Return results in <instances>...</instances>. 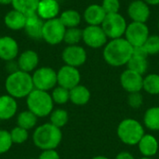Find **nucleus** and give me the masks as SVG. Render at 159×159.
<instances>
[{"label":"nucleus","instance_id":"b1692460","mask_svg":"<svg viewBox=\"0 0 159 159\" xmlns=\"http://www.w3.org/2000/svg\"><path fill=\"white\" fill-rule=\"evenodd\" d=\"M37 119L38 117L27 109L17 115L16 122H17V126L29 131L36 128Z\"/></svg>","mask_w":159,"mask_h":159},{"label":"nucleus","instance_id":"2eb2a0df","mask_svg":"<svg viewBox=\"0 0 159 159\" xmlns=\"http://www.w3.org/2000/svg\"><path fill=\"white\" fill-rule=\"evenodd\" d=\"M16 61L19 70L31 74L38 68L39 56L36 51L33 49H26L19 54Z\"/></svg>","mask_w":159,"mask_h":159},{"label":"nucleus","instance_id":"39448f33","mask_svg":"<svg viewBox=\"0 0 159 159\" xmlns=\"http://www.w3.org/2000/svg\"><path fill=\"white\" fill-rule=\"evenodd\" d=\"M117 136L119 140L127 145H137L143 137L144 128L136 119L126 118L122 120L117 127Z\"/></svg>","mask_w":159,"mask_h":159},{"label":"nucleus","instance_id":"bb28decb","mask_svg":"<svg viewBox=\"0 0 159 159\" xmlns=\"http://www.w3.org/2000/svg\"><path fill=\"white\" fill-rule=\"evenodd\" d=\"M143 123L147 129L153 131H158L159 106H154L146 110L143 116Z\"/></svg>","mask_w":159,"mask_h":159},{"label":"nucleus","instance_id":"dca6fc26","mask_svg":"<svg viewBox=\"0 0 159 159\" xmlns=\"http://www.w3.org/2000/svg\"><path fill=\"white\" fill-rule=\"evenodd\" d=\"M128 14L132 21L145 23L150 17V8L143 0H135L129 4Z\"/></svg>","mask_w":159,"mask_h":159},{"label":"nucleus","instance_id":"423d86ee","mask_svg":"<svg viewBox=\"0 0 159 159\" xmlns=\"http://www.w3.org/2000/svg\"><path fill=\"white\" fill-rule=\"evenodd\" d=\"M32 78L34 87L36 89L48 92L58 86L57 72L48 66L38 67L33 72Z\"/></svg>","mask_w":159,"mask_h":159},{"label":"nucleus","instance_id":"4468645a","mask_svg":"<svg viewBox=\"0 0 159 159\" xmlns=\"http://www.w3.org/2000/svg\"><path fill=\"white\" fill-rule=\"evenodd\" d=\"M19 44L12 36L4 35L0 39V59L6 62L14 61L19 56Z\"/></svg>","mask_w":159,"mask_h":159},{"label":"nucleus","instance_id":"412c9836","mask_svg":"<svg viewBox=\"0 0 159 159\" xmlns=\"http://www.w3.org/2000/svg\"><path fill=\"white\" fill-rule=\"evenodd\" d=\"M26 20V15L13 8L5 15L4 23L8 29L12 31H20L24 29Z\"/></svg>","mask_w":159,"mask_h":159},{"label":"nucleus","instance_id":"a211bd4d","mask_svg":"<svg viewBox=\"0 0 159 159\" xmlns=\"http://www.w3.org/2000/svg\"><path fill=\"white\" fill-rule=\"evenodd\" d=\"M43 25H44V20L36 13H34L27 16L25 27L23 30L28 37L34 40H39L42 39Z\"/></svg>","mask_w":159,"mask_h":159},{"label":"nucleus","instance_id":"cd10ccee","mask_svg":"<svg viewBox=\"0 0 159 159\" xmlns=\"http://www.w3.org/2000/svg\"><path fill=\"white\" fill-rule=\"evenodd\" d=\"M69 120L68 112L62 108L54 109L49 115V123L54 125L55 127L61 129L63 128Z\"/></svg>","mask_w":159,"mask_h":159},{"label":"nucleus","instance_id":"c03bdc74","mask_svg":"<svg viewBox=\"0 0 159 159\" xmlns=\"http://www.w3.org/2000/svg\"><path fill=\"white\" fill-rule=\"evenodd\" d=\"M139 159H153L152 157H141V158Z\"/></svg>","mask_w":159,"mask_h":159},{"label":"nucleus","instance_id":"a18cd8bd","mask_svg":"<svg viewBox=\"0 0 159 159\" xmlns=\"http://www.w3.org/2000/svg\"><path fill=\"white\" fill-rule=\"evenodd\" d=\"M30 159H35V158H30ZM36 159H37V158H36Z\"/></svg>","mask_w":159,"mask_h":159},{"label":"nucleus","instance_id":"6e6552de","mask_svg":"<svg viewBox=\"0 0 159 159\" xmlns=\"http://www.w3.org/2000/svg\"><path fill=\"white\" fill-rule=\"evenodd\" d=\"M101 26L108 38L116 39L120 38L125 34L128 24L122 15L119 13H113L106 15Z\"/></svg>","mask_w":159,"mask_h":159},{"label":"nucleus","instance_id":"473e14b6","mask_svg":"<svg viewBox=\"0 0 159 159\" xmlns=\"http://www.w3.org/2000/svg\"><path fill=\"white\" fill-rule=\"evenodd\" d=\"M9 132H10L13 144H22L29 138V131L19 126H16L15 128H13Z\"/></svg>","mask_w":159,"mask_h":159},{"label":"nucleus","instance_id":"6ab92c4d","mask_svg":"<svg viewBox=\"0 0 159 159\" xmlns=\"http://www.w3.org/2000/svg\"><path fill=\"white\" fill-rule=\"evenodd\" d=\"M18 111V102L15 98L8 94L0 96V120L13 118Z\"/></svg>","mask_w":159,"mask_h":159},{"label":"nucleus","instance_id":"79ce46f5","mask_svg":"<svg viewBox=\"0 0 159 159\" xmlns=\"http://www.w3.org/2000/svg\"><path fill=\"white\" fill-rule=\"evenodd\" d=\"M12 0H0V5L6 6V5H11Z\"/></svg>","mask_w":159,"mask_h":159},{"label":"nucleus","instance_id":"de8ad7c7","mask_svg":"<svg viewBox=\"0 0 159 159\" xmlns=\"http://www.w3.org/2000/svg\"><path fill=\"white\" fill-rule=\"evenodd\" d=\"M0 39H1V36H0Z\"/></svg>","mask_w":159,"mask_h":159},{"label":"nucleus","instance_id":"e433bc0d","mask_svg":"<svg viewBox=\"0 0 159 159\" xmlns=\"http://www.w3.org/2000/svg\"><path fill=\"white\" fill-rule=\"evenodd\" d=\"M102 7H103L106 14L118 13L120 8V2L119 0H103Z\"/></svg>","mask_w":159,"mask_h":159},{"label":"nucleus","instance_id":"aec40b11","mask_svg":"<svg viewBox=\"0 0 159 159\" xmlns=\"http://www.w3.org/2000/svg\"><path fill=\"white\" fill-rule=\"evenodd\" d=\"M106 12L104 11L102 5L92 4L89 5L84 11V20L89 25H102L103 22Z\"/></svg>","mask_w":159,"mask_h":159},{"label":"nucleus","instance_id":"a19ab883","mask_svg":"<svg viewBox=\"0 0 159 159\" xmlns=\"http://www.w3.org/2000/svg\"><path fill=\"white\" fill-rule=\"evenodd\" d=\"M147 5H152V6H156L158 5L159 0H143Z\"/></svg>","mask_w":159,"mask_h":159},{"label":"nucleus","instance_id":"7c9ffc66","mask_svg":"<svg viewBox=\"0 0 159 159\" xmlns=\"http://www.w3.org/2000/svg\"><path fill=\"white\" fill-rule=\"evenodd\" d=\"M127 66H128V69L133 72H136L140 75H143L147 71L148 61H147V59L145 58L136 57L132 55V57L127 63Z\"/></svg>","mask_w":159,"mask_h":159},{"label":"nucleus","instance_id":"37998d69","mask_svg":"<svg viewBox=\"0 0 159 159\" xmlns=\"http://www.w3.org/2000/svg\"><path fill=\"white\" fill-rule=\"evenodd\" d=\"M92 159H110L104 156H97V157H94Z\"/></svg>","mask_w":159,"mask_h":159},{"label":"nucleus","instance_id":"393cba45","mask_svg":"<svg viewBox=\"0 0 159 159\" xmlns=\"http://www.w3.org/2000/svg\"><path fill=\"white\" fill-rule=\"evenodd\" d=\"M39 1L40 0H12L11 6L14 9L29 16L36 13Z\"/></svg>","mask_w":159,"mask_h":159},{"label":"nucleus","instance_id":"4c0bfd02","mask_svg":"<svg viewBox=\"0 0 159 159\" xmlns=\"http://www.w3.org/2000/svg\"><path fill=\"white\" fill-rule=\"evenodd\" d=\"M37 159H61L59 153L56 149L52 150H44L40 153Z\"/></svg>","mask_w":159,"mask_h":159},{"label":"nucleus","instance_id":"2f4dec72","mask_svg":"<svg viewBox=\"0 0 159 159\" xmlns=\"http://www.w3.org/2000/svg\"><path fill=\"white\" fill-rule=\"evenodd\" d=\"M83 38V30L78 27L74 28H66L63 42L67 44V46L78 45V43Z\"/></svg>","mask_w":159,"mask_h":159},{"label":"nucleus","instance_id":"4be33fe9","mask_svg":"<svg viewBox=\"0 0 159 159\" xmlns=\"http://www.w3.org/2000/svg\"><path fill=\"white\" fill-rule=\"evenodd\" d=\"M137 145L141 154L146 157H153L158 152V141L152 134H144Z\"/></svg>","mask_w":159,"mask_h":159},{"label":"nucleus","instance_id":"c85d7f7f","mask_svg":"<svg viewBox=\"0 0 159 159\" xmlns=\"http://www.w3.org/2000/svg\"><path fill=\"white\" fill-rule=\"evenodd\" d=\"M143 89L148 94L159 95V75L151 74L143 77Z\"/></svg>","mask_w":159,"mask_h":159},{"label":"nucleus","instance_id":"f704fd0d","mask_svg":"<svg viewBox=\"0 0 159 159\" xmlns=\"http://www.w3.org/2000/svg\"><path fill=\"white\" fill-rule=\"evenodd\" d=\"M144 48L148 55H156L159 53V36L157 34L149 35L146 42L144 43Z\"/></svg>","mask_w":159,"mask_h":159},{"label":"nucleus","instance_id":"f3484780","mask_svg":"<svg viewBox=\"0 0 159 159\" xmlns=\"http://www.w3.org/2000/svg\"><path fill=\"white\" fill-rule=\"evenodd\" d=\"M60 10L61 7L58 0H40L36 9V14L46 21L58 18Z\"/></svg>","mask_w":159,"mask_h":159},{"label":"nucleus","instance_id":"72a5a7b5","mask_svg":"<svg viewBox=\"0 0 159 159\" xmlns=\"http://www.w3.org/2000/svg\"><path fill=\"white\" fill-rule=\"evenodd\" d=\"M13 145L10 132L6 129H0V155L7 153Z\"/></svg>","mask_w":159,"mask_h":159},{"label":"nucleus","instance_id":"f257e3e1","mask_svg":"<svg viewBox=\"0 0 159 159\" xmlns=\"http://www.w3.org/2000/svg\"><path fill=\"white\" fill-rule=\"evenodd\" d=\"M133 54V47L126 38H116L108 42L103 49V59L111 66L127 65Z\"/></svg>","mask_w":159,"mask_h":159},{"label":"nucleus","instance_id":"58836bf2","mask_svg":"<svg viewBox=\"0 0 159 159\" xmlns=\"http://www.w3.org/2000/svg\"><path fill=\"white\" fill-rule=\"evenodd\" d=\"M133 56L136 57H141V58H145L147 59L148 57V53L144 48V46H138V47H134L133 48Z\"/></svg>","mask_w":159,"mask_h":159},{"label":"nucleus","instance_id":"20e7f679","mask_svg":"<svg viewBox=\"0 0 159 159\" xmlns=\"http://www.w3.org/2000/svg\"><path fill=\"white\" fill-rule=\"evenodd\" d=\"M26 105L28 110L38 118L49 116L54 110V102L50 93L36 89L26 97Z\"/></svg>","mask_w":159,"mask_h":159},{"label":"nucleus","instance_id":"f8f14e48","mask_svg":"<svg viewBox=\"0 0 159 159\" xmlns=\"http://www.w3.org/2000/svg\"><path fill=\"white\" fill-rule=\"evenodd\" d=\"M61 59L66 65L78 68L86 62L87 52L79 45L67 46L61 53Z\"/></svg>","mask_w":159,"mask_h":159},{"label":"nucleus","instance_id":"9b49d317","mask_svg":"<svg viewBox=\"0 0 159 159\" xmlns=\"http://www.w3.org/2000/svg\"><path fill=\"white\" fill-rule=\"evenodd\" d=\"M80 80H81L80 72L75 67L65 64L61 66L59 69V71H57L58 86L65 88L69 90L79 85Z\"/></svg>","mask_w":159,"mask_h":159},{"label":"nucleus","instance_id":"1a4fd4ad","mask_svg":"<svg viewBox=\"0 0 159 159\" xmlns=\"http://www.w3.org/2000/svg\"><path fill=\"white\" fill-rule=\"evenodd\" d=\"M125 35L127 41L133 48L143 46L149 37V29L145 23L132 21L127 26Z\"/></svg>","mask_w":159,"mask_h":159},{"label":"nucleus","instance_id":"ddd939ff","mask_svg":"<svg viewBox=\"0 0 159 159\" xmlns=\"http://www.w3.org/2000/svg\"><path fill=\"white\" fill-rule=\"evenodd\" d=\"M120 84L122 88L129 93L141 92L143 85V75L127 69L120 75Z\"/></svg>","mask_w":159,"mask_h":159},{"label":"nucleus","instance_id":"49530a36","mask_svg":"<svg viewBox=\"0 0 159 159\" xmlns=\"http://www.w3.org/2000/svg\"><path fill=\"white\" fill-rule=\"evenodd\" d=\"M158 27H159V21H158Z\"/></svg>","mask_w":159,"mask_h":159},{"label":"nucleus","instance_id":"9d476101","mask_svg":"<svg viewBox=\"0 0 159 159\" xmlns=\"http://www.w3.org/2000/svg\"><path fill=\"white\" fill-rule=\"evenodd\" d=\"M107 35L100 25H89L83 30L84 43L92 48H99L107 44Z\"/></svg>","mask_w":159,"mask_h":159},{"label":"nucleus","instance_id":"c9c22d12","mask_svg":"<svg viewBox=\"0 0 159 159\" xmlns=\"http://www.w3.org/2000/svg\"><path fill=\"white\" fill-rule=\"evenodd\" d=\"M128 103L133 109L140 108L143 103V97L141 92H132L129 93L128 96Z\"/></svg>","mask_w":159,"mask_h":159},{"label":"nucleus","instance_id":"ea45409f","mask_svg":"<svg viewBox=\"0 0 159 159\" xmlns=\"http://www.w3.org/2000/svg\"><path fill=\"white\" fill-rule=\"evenodd\" d=\"M116 159H135L134 157L128 151H122L118 153L116 157Z\"/></svg>","mask_w":159,"mask_h":159},{"label":"nucleus","instance_id":"0eeeda50","mask_svg":"<svg viewBox=\"0 0 159 159\" xmlns=\"http://www.w3.org/2000/svg\"><path fill=\"white\" fill-rule=\"evenodd\" d=\"M66 28L58 18L44 21L42 39L48 45L56 46L63 42Z\"/></svg>","mask_w":159,"mask_h":159},{"label":"nucleus","instance_id":"c756f323","mask_svg":"<svg viewBox=\"0 0 159 159\" xmlns=\"http://www.w3.org/2000/svg\"><path fill=\"white\" fill-rule=\"evenodd\" d=\"M50 95L53 102L59 105L65 104L70 101V90L61 86H56L51 90Z\"/></svg>","mask_w":159,"mask_h":159},{"label":"nucleus","instance_id":"7ed1b4c3","mask_svg":"<svg viewBox=\"0 0 159 159\" xmlns=\"http://www.w3.org/2000/svg\"><path fill=\"white\" fill-rule=\"evenodd\" d=\"M7 94L13 98H25L34 89L32 75L20 70L8 74L5 81Z\"/></svg>","mask_w":159,"mask_h":159},{"label":"nucleus","instance_id":"f03ea898","mask_svg":"<svg viewBox=\"0 0 159 159\" xmlns=\"http://www.w3.org/2000/svg\"><path fill=\"white\" fill-rule=\"evenodd\" d=\"M32 140L34 146L41 151L52 150L56 149L61 144L62 132L61 129L48 122L37 126L34 129Z\"/></svg>","mask_w":159,"mask_h":159},{"label":"nucleus","instance_id":"a878e982","mask_svg":"<svg viewBox=\"0 0 159 159\" xmlns=\"http://www.w3.org/2000/svg\"><path fill=\"white\" fill-rule=\"evenodd\" d=\"M59 19L65 26V28H74L78 27L81 22V15L77 10L75 9H67L62 11Z\"/></svg>","mask_w":159,"mask_h":159},{"label":"nucleus","instance_id":"5701e85b","mask_svg":"<svg viewBox=\"0 0 159 159\" xmlns=\"http://www.w3.org/2000/svg\"><path fill=\"white\" fill-rule=\"evenodd\" d=\"M90 100V91L89 89L82 85H77L76 87L70 89V102L75 105H85Z\"/></svg>","mask_w":159,"mask_h":159}]
</instances>
